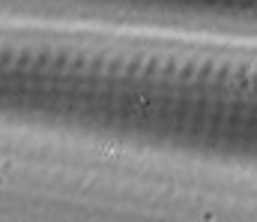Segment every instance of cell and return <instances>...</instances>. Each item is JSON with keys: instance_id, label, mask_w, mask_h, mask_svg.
Instances as JSON below:
<instances>
[{"instance_id": "1", "label": "cell", "mask_w": 257, "mask_h": 222, "mask_svg": "<svg viewBox=\"0 0 257 222\" xmlns=\"http://www.w3.org/2000/svg\"><path fill=\"white\" fill-rule=\"evenodd\" d=\"M128 108H132V114H144V111L150 108V99H147V96H135V99L128 102Z\"/></svg>"}]
</instances>
